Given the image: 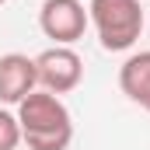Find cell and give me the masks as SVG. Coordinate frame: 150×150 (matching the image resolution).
Segmentation results:
<instances>
[{"mask_svg": "<svg viewBox=\"0 0 150 150\" xmlns=\"http://www.w3.org/2000/svg\"><path fill=\"white\" fill-rule=\"evenodd\" d=\"M18 126L28 150H67L74 140V122L59 94L32 91L18 105Z\"/></svg>", "mask_w": 150, "mask_h": 150, "instance_id": "cell-1", "label": "cell"}, {"mask_svg": "<svg viewBox=\"0 0 150 150\" xmlns=\"http://www.w3.org/2000/svg\"><path fill=\"white\" fill-rule=\"evenodd\" d=\"M87 25H91V18L80 0H45L38 11V28L56 45H74L77 38H84Z\"/></svg>", "mask_w": 150, "mask_h": 150, "instance_id": "cell-4", "label": "cell"}, {"mask_svg": "<svg viewBox=\"0 0 150 150\" xmlns=\"http://www.w3.org/2000/svg\"><path fill=\"white\" fill-rule=\"evenodd\" d=\"M0 4H7V0H0Z\"/></svg>", "mask_w": 150, "mask_h": 150, "instance_id": "cell-8", "label": "cell"}, {"mask_svg": "<svg viewBox=\"0 0 150 150\" xmlns=\"http://www.w3.org/2000/svg\"><path fill=\"white\" fill-rule=\"evenodd\" d=\"M18 143H21L18 115H11L7 108H0V150H18Z\"/></svg>", "mask_w": 150, "mask_h": 150, "instance_id": "cell-7", "label": "cell"}, {"mask_svg": "<svg viewBox=\"0 0 150 150\" xmlns=\"http://www.w3.org/2000/svg\"><path fill=\"white\" fill-rule=\"evenodd\" d=\"M119 87L129 101L150 112V52H133L119 67Z\"/></svg>", "mask_w": 150, "mask_h": 150, "instance_id": "cell-6", "label": "cell"}, {"mask_svg": "<svg viewBox=\"0 0 150 150\" xmlns=\"http://www.w3.org/2000/svg\"><path fill=\"white\" fill-rule=\"evenodd\" d=\"M35 70H38V84L49 94H70L80 77H84V59L77 56L70 45H52L45 52L35 56Z\"/></svg>", "mask_w": 150, "mask_h": 150, "instance_id": "cell-3", "label": "cell"}, {"mask_svg": "<svg viewBox=\"0 0 150 150\" xmlns=\"http://www.w3.org/2000/svg\"><path fill=\"white\" fill-rule=\"evenodd\" d=\"M35 87H38L35 59H28L25 52L0 56V105H21Z\"/></svg>", "mask_w": 150, "mask_h": 150, "instance_id": "cell-5", "label": "cell"}, {"mask_svg": "<svg viewBox=\"0 0 150 150\" xmlns=\"http://www.w3.org/2000/svg\"><path fill=\"white\" fill-rule=\"evenodd\" d=\"M87 18L98 32L105 52H126L136 45L143 32V7L140 0H91Z\"/></svg>", "mask_w": 150, "mask_h": 150, "instance_id": "cell-2", "label": "cell"}]
</instances>
